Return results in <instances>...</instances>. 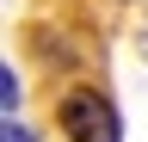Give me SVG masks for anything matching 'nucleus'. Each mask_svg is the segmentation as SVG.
<instances>
[{"mask_svg": "<svg viewBox=\"0 0 148 142\" xmlns=\"http://www.w3.org/2000/svg\"><path fill=\"white\" fill-rule=\"evenodd\" d=\"M0 142H37V136L25 130V123H12V117H6V123H0Z\"/></svg>", "mask_w": 148, "mask_h": 142, "instance_id": "obj_3", "label": "nucleus"}, {"mask_svg": "<svg viewBox=\"0 0 148 142\" xmlns=\"http://www.w3.org/2000/svg\"><path fill=\"white\" fill-rule=\"evenodd\" d=\"M18 93H25V86H18V74H12V62L0 68V111L12 117V105H18Z\"/></svg>", "mask_w": 148, "mask_h": 142, "instance_id": "obj_2", "label": "nucleus"}, {"mask_svg": "<svg viewBox=\"0 0 148 142\" xmlns=\"http://www.w3.org/2000/svg\"><path fill=\"white\" fill-rule=\"evenodd\" d=\"M56 117H62V136L68 142H123V117L117 105L92 86H68L56 99Z\"/></svg>", "mask_w": 148, "mask_h": 142, "instance_id": "obj_1", "label": "nucleus"}]
</instances>
